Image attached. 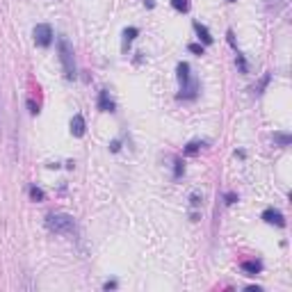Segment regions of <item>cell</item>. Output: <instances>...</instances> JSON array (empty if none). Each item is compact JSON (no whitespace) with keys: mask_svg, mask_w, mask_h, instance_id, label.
Wrapping results in <instances>:
<instances>
[{"mask_svg":"<svg viewBox=\"0 0 292 292\" xmlns=\"http://www.w3.org/2000/svg\"><path fill=\"white\" fill-rule=\"evenodd\" d=\"M98 110H101V112H114V110H117V105H114V101L110 98L107 89H101V94H98Z\"/></svg>","mask_w":292,"mask_h":292,"instance_id":"obj_6","label":"cell"},{"mask_svg":"<svg viewBox=\"0 0 292 292\" xmlns=\"http://www.w3.org/2000/svg\"><path fill=\"white\" fill-rule=\"evenodd\" d=\"M28 107H30V112H32V114H37V112H39V107L34 105V101H28Z\"/></svg>","mask_w":292,"mask_h":292,"instance_id":"obj_24","label":"cell"},{"mask_svg":"<svg viewBox=\"0 0 292 292\" xmlns=\"http://www.w3.org/2000/svg\"><path fill=\"white\" fill-rule=\"evenodd\" d=\"M57 51H60L62 69H64V75H67V80H75V75H78V69H75L73 46L69 44L67 39H60V41H57Z\"/></svg>","mask_w":292,"mask_h":292,"instance_id":"obj_3","label":"cell"},{"mask_svg":"<svg viewBox=\"0 0 292 292\" xmlns=\"http://www.w3.org/2000/svg\"><path fill=\"white\" fill-rule=\"evenodd\" d=\"M188 48H189V52H194V55H203V46L201 44H189Z\"/></svg>","mask_w":292,"mask_h":292,"instance_id":"obj_19","label":"cell"},{"mask_svg":"<svg viewBox=\"0 0 292 292\" xmlns=\"http://www.w3.org/2000/svg\"><path fill=\"white\" fill-rule=\"evenodd\" d=\"M235 64H238V69H240V73H249V64H247V60H244L242 52L235 55Z\"/></svg>","mask_w":292,"mask_h":292,"instance_id":"obj_14","label":"cell"},{"mask_svg":"<svg viewBox=\"0 0 292 292\" xmlns=\"http://www.w3.org/2000/svg\"><path fill=\"white\" fill-rule=\"evenodd\" d=\"M32 34H34V44L41 46V48H48L52 44V28L48 23H39Z\"/></svg>","mask_w":292,"mask_h":292,"instance_id":"obj_4","label":"cell"},{"mask_svg":"<svg viewBox=\"0 0 292 292\" xmlns=\"http://www.w3.org/2000/svg\"><path fill=\"white\" fill-rule=\"evenodd\" d=\"M226 2H235V0H226Z\"/></svg>","mask_w":292,"mask_h":292,"instance_id":"obj_27","label":"cell"},{"mask_svg":"<svg viewBox=\"0 0 292 292\" xmlns=\"http://www.w3.org/2000/svg\"><path fill=\"white\" fill-rule=\"evenodd\" d=\"M144 2H146V5H149V7H153V2H151V0H144Z\"/></svg>","mask_w":292,"mask_h":292,"instance_id":"obj_26","label":"cell"},{"mask_svg":"<svg viewBox=\"0 0 292 292\" xmlns=\"http://www.w3.org/2000/svg\"><path fill=\"white\" fill-rule=\"evenodd\" d=\"M203 146H206V142H189L188 146H185V155H194V153H199Z\"/></svg>","mask_w":292,"mask_h":292,"instance_id":"obj_12","label":"cell"},{"mask_svg":"<svg viewBox=\"0 0 292 292\" xmlns=\"http://www.w3.org/2000/svg\"><path fill=\"white\" fill-rule=\"evenodd\" d=\"M119 149H121V142H119V139H114V142L110 144V151H112V153H117Z\"/></svg>","mask_w":292,"mask_h":292,"instance_id":"obj_23","label":"cell"},{"mask_svg":"<svg viewBox=\"0 0 292 292\" xmlns=\"http://www.w3.org/2000/svg\"><path fill=\"white\" fill-rule=\"evenodd\" d=\"M189 201H192V206H194V208H199V206H201V196L192 194V199H189Z\"/></svg>","mask_w":292,"mask_h":292,"instance_id":"obj_22","label":"cell"},{"mask_svg":"<svg viewBox=\"0 0 292 292\" xmlns=\"http://www.w3.org/2000/svg\"><path fill=\"white\" fill-rule=\"evenodd\" d=\"M270 78H272L270 73H265V78L260 80V85H258V89H256V94H262V89H265V87L270 85Z\"/></svg>","mask_w":292,"mask_h":292,"instance_id":"obj_18","label":"cell"},{"mask_svg":"<svg viewBox=\"0 0 292 292\" xmlns=\"http://www.w3.org/2000/svg\"><path fill=\"white\" fill-rule=\"evenodd\" d=\"M103 288H105V290H114V288H117V281H107Z\"/></svg>","mask_w":292,"mask_h":292,"instance_id":"obj_25","label":"cell"},{"mask_svg":"<svg viewBox=\"0 0 292 292\" xmlns=\"http://www.w3.org/2000/svg\"><path fill=\"white\" fill-rule=\"evenodd\" d=\"M46 228L51 233H57V235H71V233H75V219L67 212H55L46 219Z\"/></svg>","mask_w":292,"mask_h":292,"instance_id":"obj_2","label":"cell"},{"mask_svg":"<svg viewBox=\"0 0 292 292\" xmlns=\"http://www.w3.org/2000/svg\"><path fill=\"white\" fill-rule=\"evenodd\" d=\"M224 199H226V206H233V203L238 201V194H233V192H228V194H226Z\"/></svg>","mask_w":292,"mask_h":292,"instance_id":"obj_20","label":"cell"},{"mask_svg":"<svg viewBox=\"0 0 292 292\" xmlns=\"http://www.w3.org/2000/svg\"><path fill=\"white\" fill-rule=\"evenodd\" d=\"M137 34H139V30H137L135 25H130V28H126V30H123V39H121V51L128 52V48L133 46V41H135Z\"/></svg>","mask_w":292,"mask_h":292,"instance_id":"obj_7","label":"cell"},{"mask_svg":"<svg viewBox=\"0 0 292 292\" xmlns=\"http://www.w3.org/2000/svg\"><path fill=\"white\" fill-rule=\"evenodd\" d=\"M262 219L267 222V224H276L278 228H283L285 226V217H283V212L276 208H267L265 212H262Z\"/></svg>","mask_w":292,"mask_h":292,"instance_id":"obj_5","label":"cell"},{"mask_svg":"<svg viewBox=\"0 0 292 292\" xmlns=\"http://www.w3.org/2000/svg\"><path fill=\"white\" fill-rule=\"evenodd\" d=\"M226 37H228V44H231L233 48L238 51V46H235V34H233V30H228V32H226Z\"/></svg>","mask_w":292,"mask_h":292,"instance_id":"obj_21","label":"cell"},{"mask_svg":"<svg viewBox=\"0 0 292 292\" xmlns=\"http://www.w3.org/2000/svg\"><path fill=\"white\" fill-rule=\"evenodd\" d=\"M85 130H87L85 117H83V114H75L73 119H71V135H73V137H83Z\"/></svg>","mask_w":292,"mask_h":292,"instance_id":"obj_8","label":"cell"},{"mask_svg":"<svg viewBox=\"0 0 292 292\" xmlns=\"http://www.w3.org/2000/svg\"><path fill=\"white\" fill-rule=\"evenodd\" d=\"M176 73H178V83H180L178 98H185V101H192V98H196V91H199V80H196V78H192V69H189L188 62H180L178 69H176Z\"/></svg>","mask_w":292,"mask_h":292,"instance_id":"obj_1","label":"cell"},{"mask_svg":"<svg viewBox=\"0 0 292 292\" xmlns=\"http://www.w3.org/2000/svg\"><path fill=\"white\" fill-rule=\"evenodd\" d=\"M172 7L176 9V12H183V14H185L189 9V0H172Z\"/></svg>","mask_w":292,"mask_h":292,"instance_id":"obj_15","label":"cell"},{"mask_svg":"<svg viewBox=\"0 0 292 292\" xmlns=\"http://www.w3.org/2000/svg\"><path fill=\"white\" fill-rule=\"evenodd\" d=\"M272 139H274V144H276V146H281V149H288V146L292 144V137L288 135V133H274V137H272Z\"/></svg>","mask_w":292,"mask_h":292,"instance_id":"obj_11","label":"cell"},{"mask_svg":"<svg viewBox=\"0 0 292 292\" xmlns=\"http://www.w3.org/2000/svg\"><path fill=\"white\" fill-rule=\"evenodd\" d=\"M30 196H32V201H44V192L39 188H34V185L30 188Z\"/></svg>","mask_w":292,"mask_h":292,"instance_id":"obj_17","label":"cell"},{"mask_svg":"<svg viewBox=\"0 0 292 292\" xmlns=\"http://www.w3.org/2000/svg\"><path fill=\"white\" fill-rule=\"evenodd\" d=\"M173 178H180V176H183V172H185V165H183V160H176V162H173Z\"/></svg>","mask_w":292,"mask_h":292,"instance_id":"obj_16","label":"cell"},{"mask_svg":"<svg viewBox=\"0 0 292 292\" xmlns=\"http://www.w3.org/2000/svg\"><path fill=\"white\" fill-rule=\"evenodd\" d=\"M265 2H267V9H272V12H281L288 5V0H265Z\"/></svg>","mask_w":292,"mask_h":292,"instance_id":"obj_13","label":"cell"},{"mask_svg":"<svg viewBox=\"0 0 292 292\" xmlns=\"http://www.w3.org/2000/svg\"><path fill=\"white\" fill-rule=\"evenodd\" d=\"M240 267H242V272H244L247 276H256V274H260V272H262V262L260 260H244Z\"/></svg>","mask_w":292,"mask_h":292,"instance_id":"obj_9","label":"cell"},{"mask_svg":"<svg viewBox=\"0 0 292 292\" xmlns=\"http://www.w3.org/2000/svg\"><path fill=\"white\" fill-rule=\"evenodd\" d=\"M194 32L199 34V41H203L206 46L212 44V34H210V30L206 28V25H203V23H199V21L194 23Z\"/></svg>","mask_w":292,"mask_h":292,"instance_id":"obj_10","label":"cell"}]
</instances>
